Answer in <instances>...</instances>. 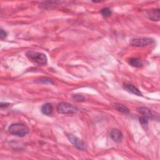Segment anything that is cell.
<instances>
[{
  "label": "cell",
  "instance_id": "1",
  "mask_svg": "<svg viewBox=\"0 0 160 160\" xmlns=\"http://www.w3.org/2000/svg\"><path fill=\"white\" fill-rule=\"evenodd\" d=\"M26 56L29 61L39 65H46L48 62V58L46 55L41 52L28 51L26 52Z\"/></svg>",
  "mask_w": 160,
  "mask_h": 160
},
{
  "label": "cell",
  "instance_id": "2",
  "mask_svg": "<svg viewBox=\"0 0 160 160\" xmlns=\"http://www.w3.org/2000/svg\"><path fill=\"white\" fill-rule=\"evenodd\" d=\"M29 128L22 123H14L9 126L8 131L10 134L18 137H24L29 133Z\"/></svg>",
  "mask_w": 160,
  "mask_h": 160
},
{
  "label": "cell",
  "instance_id": "3",
  "mask_svg": "<svg viewBox=\"0 0 160 160\" xmlns=\"http://www.w3.org/2000/svg\"><path fill=\"white\" fill-rule=\"evenodd\" d=\"M56 109L58 113L64 114H74L76 113L78 111V108L76 106L66 102H62L59 103L57 106Z\"/></svg>",
  "mask_w": 160,
  "mask_h": 160
},
{
  "label": "cell",
  "instance_id": "4",
  "mask_svg": "<svg viewBox=\"0 0 160 160\" xmlns=\"http://www.w3.org/2000/svg\"><path fill=\"white\" fill-rule=\"evenodd\" d=\"M154 40L149 38H134L132 39L130 41V44L132 46L136 47H143L152 44Z\"/></svg>",
  "mask_w": 160,
  "mask_h": 160
},
{
  "label": "cell",
  "instance_id": "5",
  "mask_svg": "<svg viewBox=\"0 0 160 160\" xmlns=\"http://www.w3.org/2000/svg\"><path fill=\"white\" fill-rule=\"evenodd\" d=\"M67 137H68V139H69V141L77 149H80V150H84V149H86L85 143L81 139H80L78 137L74 136H73L72 134L68 135Z\"/></svg>",
  "mask_w": 160,
  "mask_h": 160
},
{
  "label": "cell",
  "instance_id": "6",
  "mask_svg": "<svg viewBox=\"0 0 160 160\" xmlns=\"http://www.w3.org/2000/svg\"><path fill=\"white\" fill-rule=\"evenodd\" d=\"M138 111L140 114H141L142 116H144L147 117L148 119L150 118L151 119H154L156 118V116H158V115H156V112L145 107L138 108Z\"/></svg>",
  "mask_w": 160,
  "mask_h": 160
},
{
  "label": "cell",
  "instance_id": "7",
  "mask_svg": "<svg viewBox=\"0 0 160 160\" xmlns=\"http://www.w3.org/2000/svg\"><path fill=\"white\" fill-rule=\"evenodd\" d=\"M111 138L116 142H120L123 139V135L121 131L118 129H112L110 132Z\"/></svg>",
  "mask_w": 160,
  "mask_h": 160
},
{
  "label": "cell",
  "instance_id": "8",
  "mask_svg": "<svg viewBox=\"0 0 160 160\" xmlns=\"http://www.w3.org/2000/svg\"><path fill=\"white\" fill-rule=\"evenodd\" d=\"M148 18L154 21H159L160 17V10L159 9H151L148 10L146 12Z\"/></svg>",
  "mask_w": 160,
  "mask_h": 160
},
{
  "label": "cell",
  "instance_id": "9",
  "mask_svg": "<svg viewBox=\"0 0 160 160\" xmlns=\"http://www.w3.org/2000/svg\"><path fill=\"white\" fill-rule=\"evenodd\" d=\"M123 88L126 91H127L130 93H132L137 96H142V93L140 92V91L131 83H129V82L125 83L123 86Z\"/></svg>",
  "mask_w": 160,
  "mask_h": 160
},
{
  "label": "cell",
  "instance_id": "10",
  "mask_svg": "<svg viewBox=\"0 0 160 160\" xmlns=\"http://www.w3.org/2000/svg\"><path fill=\"white\" fill-rule=\"evenodd\" d=\"M53 111V107L50 103H45L41 107V111L42 112L47 116H49L51 114Z\"/></svg>",
  "mask_w": 160,
  "mask_h": 160
},
{
  "label": "cell",
  "instance_id": "11",
  "mask_svg": "<svg viewBox=\"0 0 160 160\" xmlns=\"http://www.w3.org/2000/svg\"><path fill=\"white\" fill-rule=\"evenodd\" d=\"M128 62L131 66L135 68H139L142 65V61H141L140 59L138 58H134V57L128 59Z\"/></svg>",
  "mask_w": 160,
  "mask_h": 160
},
{
  "label": "cell",
  "instance_id": "12",
  "mask_svg": "<svg viewBox=\"0 0 160 160\" xmlns=\"http://www.w3.org/2000/svg\"><path fill=\"white\" fill-rule=\"evenodd\" d=\"M37 83H41V84H54L53 80L49 78H39L36 79L34 81Z\"/></svg>",
  "mask_w": 160,
  "mask_h": 160
},
{
  "label": "cell",
  "instance_id": "13",
  "mask_svg": "<svg viewBox=\"0 0 160 160\" xmlns=\"http://www.w3.org/2000/svg\"><path fill=\"white\" fill-rule=\"evenodd\" d=\"M114 108L119 112H122V113H124V114H128L129 112V109L126 107L125 106L122 105V104H114Z\"/></svg>",
  "mask_w": 160,
  "mask_h": 160
},
{
  "label": "cell",
  "instance_id": "14",
  "mask_svg": "<svg viewBox=\"0 0 160 160\" xmlns=\"http://www.w3.org/2000/svg\"><path fill=\"white\" fill-rule=\"evenodd\" d=\"M101 13L103 17L108 18V17H109L112 14V11L109 8L105 7L101 9Z\"/></svg>",
  "mask_w": 160,
  "mask_h": 160
},
{
  "label": "cell",
  "instance_id": "15",
  "mask_svg": "<svg viewBox=\"0 0 160 160\" xmlns=\"http://www.w3.org/2000/svg\"><path fill=\"white\" fill-rule=\"evenodd\" d=\"M72 99L78 102H82L85 101V98L81 94H74L72 96Z\"/></svg>",
  "mask_w": 160,
  "mask_h": 160
},
{
  "label": "cell",
  "instance_id": "16",
  "mask_svg": "<svg viewBox=\"0 0 160 160\" xmlns=\"http://www.w3.org/2000/svg\"><path fill=\"white\" fill-rule=\"evenodd\" d=\"M139 122L142 125H146L148 123V118L144 116H142L139 119Z\"/></svg>",
  "mask_w": 160,
  "mask_h": 160
},
{
  "label": "cell",
  "instance_id": "17",
  "mask_svg": "<svg viewBox=\"0 0 160 160\" xmlns=\"http://www.w3.org/2000/svg\"><path fill=\"white\" fill-rule=\"evenodd\" d=\"M7 36V32L4 31L2 29H1V31H0V38L1 39H3L4 38H6Z\"/></svg>",
  "mask_w": 160,
  "mask_h": 160
},
{
  "label": "cell",
  "instance_id": "18",
  "mask_svg": "<svg viewBox=\"0 0 160 160\" xmlns=\"http://www.w3.org/2000/svg\"><path fill=\"white\" fill-rule=\"evenodd\" d=\"M9 105H10V104L8 103V102H1L0 106H1V108H4L8 107Z\"/></svg>",
  "mask_w": 160,
  "mask_h": 160
}]
</instances>
